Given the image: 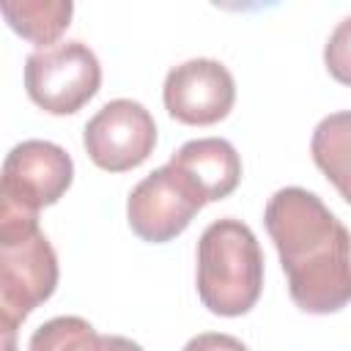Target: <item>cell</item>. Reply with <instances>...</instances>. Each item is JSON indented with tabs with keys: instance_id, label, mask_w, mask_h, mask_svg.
<instances>
[{
	"instance_id": "1",
	"label": "cell",
	"mask_w": 351,
	"mask_h": 351,
	"mask_svg": "<svg viewBox=\"0 0 351 351\" xmlns=\"http://www.w3.org/2000/svg\"><path fill=\"white\" fill-rule=\"evenodd\" d=\"M263 222L299 310L329 315L351 304V233L315 192L277 189L266 203Z\"/></svg>"
},
{
	"instance_id": "2",
	"label": "cell",
	"mask_w": 351,
	"mask_h": 351,
	"mask_svg": "<svg viewBox=\"0 0 351 351\" xmlns=\"http://www.w3.org/2000/svg\"><path fill=\"white\" fill-rule=\"evenodd\" d=\"M58 288V255L36 214L0 206V332L14 351L16 326Z\"/></svg>"
},
{
	"instance_id": "3",
	"label": "cell",
	"mask_w": 351,
	"mask_h": 351,
	"mask_svg": "<svg viewBox=\"0 0 351 351\" xmlns=\"http://www.w3.org/2000/svg\"><path fill=\"white\" fill-rule=\"evenodd\" d=\"M263 291V252L241 219L211 222L197 241V296L214 315L236 318L255 307Z\"/></svg>"
},
{
	"instance_id": "4",
	"label": "cell",
	"mask_w": 351,
	"mask_h": 351,
	"mask_svg": "<svg viewBox=\"0 0 351 351\" xmlns=\"http://www.w3.org/2000/svg\"><path fill=\"white\" fill-rule=\"evenodd\" d=\"M101 85V66L82 41H60L36 49L25 60V90L49 115L82 110Z\"/></svg>"
},
{
	"instance_id": "5",
	"label": "cell",
	"mask_w": 351,
	"mask_h": 351,
	"mask_svg": "<svg viewBox=\"0 0 351 351\" xmlns=\"http://www.w3.org/2000/svg\"><path fill=\"white\" fill-rule=\"evenodd\" d=\"M74 178L71 156L49 140H22L3 162L0 206L36 214L44 206L58 203Z\"/></svg>"
},
{
	"instance_id": "6",
	"label": "cell",
	"mask_w": 351,
	"mask_h": 351,
	"mask_svg": "<svg viewBox=\"0 0 351 351\" xmlns=\"http://www.w3.org/2000/svg\"><path fill=\"white\" fill-rule=\"evenodd\" d=\"M203 206L197 189L173 165H162L129 192L126 219L143 241L165 244L184 233Z\"/></svg>"
},
{
	"instance_id": "7",
	"label": "cell",
	"mask_w": 351,
	"mask_h": 351,
	"mask_svg": "<svg viewBox=\"0 0 351 351\" xmlns=\"http://www.w3.org/2000/svg\"><path fill=\"white\" fill-rule=\"evenodd\" d=\"M82 145L96 167L107 173L132 170L154 154V115L134 99H112L85 123Z\"/></svg>"
},
{
	"instance_id": "8",
	"label": "cell",
	"mask_w": 351,
	"mask_h": 351,
	"mask_svg": "<svg viewBox=\"0 0 351 351\" xmlns=\"http://www.w3.org/2000/svg\"><path fill=\"white\" fill-rule=\"evenodd\" d=\"M162 99L170 118L189 126H211L233 110L236 82L219 60L192 58L167 71Z\"/></svg>"
},
{
	"instance_id": "9",
	"label": "cell",
	"mask_w": 351,
	"mask_h": 351,
	"mask_svg": "<svg viewBox=\"0 0 351 351\" xmlns=\"http://www.w3.org/2000/svg\"><path fill=\"white\" fill-rule=\"evenodd\" d=\"M167 165H173L206 203L228 197L241 181V159L222 137L189 140L170 156Z\"/></svg>"
},
{
	"instance_id": "10",
	"label": "cell",
	"mask_w": 351,
	"mask_h": 351,
	"mask_svg": "<svg viewBox=\"0 0 351 351\" xmlns=\"http://www.w3.org/2000/svg\"><path fill=\"white\" fill-rule=\"evenodd\" d=\"M310 154L318 170L351 206V110L332 112L315 126Z\"/></svg>"
},
{
	"instance_id": "11",
	"label": "cell",
	"mask_w": 351,
	"mask_h": 351,
	"mask_svg": "<svg viewBox=\"0 0 351 351\" xmlns=\"http://www.w3.org/2000/svg\"><path fill=\"white\" fill-rule=\"evenodd\" d=\"M0 11L16 36L44 49L63 36L71 22L74 5L69 0H5Z\"/></svg>"
},
{
	"instance_id": "12",
	"label": "cell",
	"mask_w": 351,
	"mask_h": 351,
	"mask_svg": "<svg viewBox=\"0 0 351 351\" xmlns=\"http://www.w3.org/2000/svg\"><path fill=\"white\" fill-rule=\"evenodd\" d=\"M101 335L80 315H58L41 324L27 343V351H99Z\"/></svg>"
},
{
	"instance_id": "13",
	"label": "cell",
	"mask_w": 351,
	"mask_h": 351,
	"mask_svg": "<svg viewBox=\"0 0 351 351\" xmlns=\"http://www.w3.org/2000/svg\"><path fill=\"white\" fill-rule=\"evenodd\" d=\"M324 63L337 82L351 85V16L337 22V27L329 33L324 47Z\"/></svg>"
},
{
	"instance_id": "14",
	"label": "cell",
	"mask_w": 351,
	"mask_h": 351,
	"mask_svg": "<svg viewBox=\"0 0 351 351\" xmlns=\"http://www.w3.org/2000/svg\"><path fill=\"white\" fill-rule=\"evenodd\" d=\"M184 351H250L239 337L233 335H225V332H203V335H195Z\"/></svg>"
},
{
	"instance_id": "15",
	"label": "cell",
	"mask_w": 351,
	"mask_h": 351,
	"mask_svg": "<svg viewBox=\"0 0 351 351\" xmlns=\"http://www.w3.org/2000/svg\"><path fill=\"white\" fill-rule=\"evenodd\" d=\"M99 351H143V348H140L134 340H129V337H121V335H101Z\"/></svg>"
}]
</instances>
